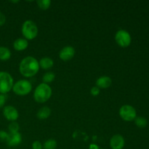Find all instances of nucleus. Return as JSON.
<instances>
[{
	"mask_svg": "<svg viewBox=\"0 0 149 149\" xmlns=\"http://www.w3.org/2000/svg\"><path fill=\"white\" fill-rule=\"evenodd\" d=\"M39 61L32 56L25 57L20 63L19 71L25 77H32L36 75L39 70Z\"/></svg>",
	"mask_w": 149,
	"mask_h": 149,
	"instance_id": "nucleus-1",
	"label": "nucleus"
},
{
	"mask_svg": "<svg viewBox=\"0 0 149 149\" xmlns=\"http://www.w3.org/2000/svg\"><path fill=\"white\" fill-rule=\"evenodd\" d=\"M52 90L50 86L45 83H41L36 87L33 93V98L37 103H44L51 97Z\"/></svg>",
	"mask_w": 149,
	"mask_h": 149,
	"instance_id": "nucleus-2",
	"label": "nucleus"
},
{
	"mask_svg": "<svg viewBox=\"0 0 149 149\" xmlns=\"http://www.w3.org/2000/svg\"><path fill=\"white\" fill-rule=\"evenodd\" d=\"M21 31L25 39L27 40H32L37 36L39 30L34 22L28 20H26L22 25Z\"/></svg>",
	"mask_w": 149,
	"mask_h": 149,
	"instance_id": "nucleus-3",
	"label": "nucleus"
},
{
	"mask_svg": "<svg viewBox=\"0 0 149 149\" xmlns=\"http://www.w3.org/2000/svg\"><path fill=\"white\" fill-rule=\"evenodd\" d=\"M14 80L11 74L6 71H0V94L6 95L13 89Z\"/></svg>",
	"mask_w": 149,
	"mask_h": 149,
	"instance_id": "nucleus-4",
	"label": "nucleus"
},
{
	"mask_svg": "<svg viewBox=\"0 0 149 149\" xmlns=\"http://www.w3.org/2000/svg\"><path fill=\"white\" fill-rule=\"evenodd\" d=\"M12 90L14 93L20 96H24L29 94L32 90V84L29 81L26 79H20L16 81Z\"/></svg>",
	"mask_w": 149,
	"mask_h": 149,
	"instance_id": "nucleus-5",
	"label": "nucleus"
},
{
	"mask_svg": "<svg viewBox=\"0 0 149 149\" xmlns=\"http://www.w3.org/2000/svg\"><path fill=\"white\" fill-rule=\"evenodd\" d=\"M115 41L121 47H127L132 42V37L128 31L124 29H119L115 34Z\"/></svg>",
	"mask_w": 149,
	"mask_h": 149,
	"instance_id": "nucleus-6",
	"label": "nucleus"
},
{
	"mask_svg": "<svg viewBox=\"0 0 149 149\" xmlns=\"http://www.w3.org/2000/svg\"><path fill=\"white\" fill-rule=\"evenodd\" d=\"M119 114L120 117L126 122L135 120L137 117L136 110L130 105H123L119 109Z\"/></svg>",
	"mask_w": 149,
	"mask_h": 149,
	"instance_id": "nucleus-7",
	"label": "nucleus"
},
{
	"mask_svg": "<svg viewBox=\"0 0 149 149\" xmlns=\"http://www.w3.org/2000/svg\"><path fill=\"white\" fill-rule=\"evenodd\" d=\"M2 113L4 118L10 122H15L18 119V111L16 109V108H15L13 106H4Z\"/></svg>",
	"mask_w": 149,
	"mask_h": 149,
	"instance_id": "nucleus-8",
	"label": "nucleus"
},
{
	"mask_svg": "<svg viewBox=\"0 0 149 149\" xmlns=\"http://www.w3.org/2000/svg\"><path fill=\"white\" fill-rule=\"evenodd\" d=\"M75 55V49L72 46H65L59 52V58L63 61L72 59Z\"/></svg>",
	"mask_w": 149,
	"mask_h": 149,
	"instance_id": "nucleus-9",
	"label": "nucleus"
},
{
	"mask_svg": "<svg viewBox=\"0 0 149 149\" xmlns=\"http://www.w3.org/2000/svg\"><path fill=\"white\" fill-rule=\"evenodd\" d=\"M110 146L111 149H122L125 147V138L121 135H114L110 139Z\"/></svg>",
	"mask_w": 149,
	"mask_h": 149,
	"instance_id": "nucleus-10",
	"label": "nucleus"
},
{
	"mask_svg": "<svg viewBox=\"0 0 149 149\" xmlns=\"http://www.w3.org/2000/svg\"><path fill=\"white\" fill-rule=\"evenodd\" d=\"M22 142V135L20 132H14L10 133L9 132L8 138H7L6 143L10 147H15L20 145Z\"/></svg>",
	"mask_w": 149,
	"mask_h": 149,
	"instance_id": "nucleus-11",
	"label": "nucleus"
},
{
	"mask_svg": "<svg viewBox=\"0 0 149 149\" xmlns=\"http://www.w3.org/2000/svg\"><path fill=\"white\" fill-rule=\"evenodd\" d=\"M111 79L107 76H102L96 80V87L99 89H107L111 85Z\"/></svg>",
	"mask_w": 149,
	"mask_h": 149,
	"instance_id": "nucleus-12",
	"label": "nucleus"
},
{
	"mask_svg": "<svg viewBox=\"0 0 149 149\" xmlns=\"http://www.w3.org/2000/svg\"><path fill=\"white\" fill-rule=\"evenodd\" d=\"M29 46V42L25 38H18L13 43V47L17 51L25 50Z\"/></svg>",
	"mask_w": 149,
	"mask_h": 149,
	"instance_id": "nucleus-13",
	"label": "nucleus"
},
{
	"mask_svg": "<svg viewBox=\"0 0 149 149\" xmlns=\"http://www.w3.org/2000/svg\"><path fill=\"white\" fill-rule=\"evenodd\" d=\"M39 67L42 68L44 70H48L52 68L54 65V62L52 58L49 57H44L41 58V60L39 62Z\"/></svg>",
	"mask_w": 149,
	"mask_h": 149,
	"instance_id": "nucleus-14",
	"label": "nucleus"
},
{
	"mask_svg": "<svg viewBox=\"0 0 149 149\" xmlns=\"http://www.w3.org/2000/svg\"><path fill=\"white\" fill-rule=\"evenodd\" d=\"M51 109L47 106H43L40 108L36 113V116L39 119H46L50 116Z\"/></svg>",
	"mask_w": 149,
	"mask_h": 149,
	"instance_id": "nucleus-15",
	"label": "nucleus"
},
{
	"mask_svg": "<svg viewBox=\"0 0 149 149\" xmlns=\"http://www.w3.org/2000/svg\"><path fill=\"white\" fill-rule=\"evenodd\" d=\"M10 57H11V52L10 49L4 46L0 47V61H8Z\"/></svg>",
	"mask_w": 149,
	"mask_h": 149,
	"instance_id": "nucleus-16",
	"label": "nucleus"
},
{
	"mask_svg": "<svg viewBox=\"0 0 149 149\" xmlns=\"http://www.w3.org/2000/svg\"><path fill=\"white\" fill-rule=\"evenodd\" d=\"M55 79V74L52 71H48L46 72L42 77V81L45 84H49L52 82Z\"/></svg>",
	"mask_w": 149,
	"mask_h": 149,
	"instance_id": "nucleus-17",
	"label": "nucleus"
},
{
	"mask_svg": "<svg viewBox=\"0 0 149 149\" xmlns=\"http://www.w3.org/2000/svg\"><path fill=\"white\" fill-rule=\"evenodd\" d=\"M43 149H56L57 141L55 139H48L42 144Z\"/></svg>",
	"mask_w": 149,
	"mask_h": 149,
	"instance_id": "nucleus-18",
	"label": "nucleus"
},
{
	"mask_svg": "<svg viewBox=\"0 0 149 149\" xmlns=\"http://www.w3.org/2000/svg\"><path fill=\"white\" fill-rule=\"evenodd\" d=\"M135 123L139 128H145L148 125V121L146 118L142 116H137L135 119Z\"/></svg>",
	"mask_w": 149,
	"mask_h": 149,
	"instance_id": "nucleus-19",
	"label": "nucleus"
},
{
	"mask_svg": "<svg viewBox=\"0 0 149 149\" xmlns=\"http://www.w3.org/2000/svg\"><path fill=\"white\" fill-rule=\"evenodd\" d=\"M37 5L41 10H46L49 8L51 4L50 0H37L36 1Z\"/></svg>",
	"mask_w": 149,
	"mask_h": 149,
	"instance_id": "nucleus-20",
	"label": "nucleus"
},
{
	"mask_svg": "<svg viewBox=\"0 0 149 149\" xmlns=\"http://www.w3.org/2000/svg\"><path fill=\"white\" fill-rule=\"evenodd\" d=\"M20 126L18 123L16 122H11L8 126V130L10 133H14V132H18Z\"/></svg>",
	"mask_w": 149,
	"mask_h": 149,
	"instance_id": "nucleus-21",
	"label": "nucleus"
},
{
	"mask_svg": "<svg viewBox=\"0 0 149 149\" xmlns=\"http://www.w3.org/2000/svg\"><path fill=\"white\" fill-rule=\"evenodd\" d=\"M8 132L4 130L0 131V142H6L8 138Z\"/></svg>",
	"mask_w": 149,
	"mask_h": 149,
	"instance_id": "nucleus-22",
	"label": "nucleus"
},
{
	"mask_svg": "<svg viewBox=\"0 0 149 149\" xmlns=\"http://www.w3.org/2000/svg\"><path fill=\"white\" fill-rule=\"evenodd\" d=\"M7 101V95L4 94H0V109L4 107Z\"/></svg>",
	"mask_w": 149,
	"mask_h": 149,
	"instance_id": "nucleus-23",
	"label": "nucleus"
},
{
	"mask_svg": "<svg viewBox=\"0 0 149 149\" xmlns=\"http://www.w3.org/2000/svg\"><path fill=\"white\" fill-rule=\"evenodd\" d=\"M31 147L32 149H43V146H42V143L39 141H35L32 143Z\"/></svg>",
	"mask_w": 149,
	"mask_h": 149,
	"instance_id": "nucleus-24",
	"label": "nucleus"
},
{
	"mask_svg": "<svg viewBox=\"0 0 149 149\" xmlns=\"http://www.w3.org/2000/svg\"><path fill=\"white\" fill-rule=\"evenodd\" d=\"M90 93H91L92 95L97 96L100 94V89L96 87V86H95V87H92V89L90 90Z\"/></svg>",
	"mask_w": 149,
	"mask_h": 149,
	"instance_id": "nucleus-25",
	"label": "nucleus"
},
{
	"mask_svg": "<svg viewBox=\"0 0 149 149\" xmlns=\"http://www.w3.org/2000/svg\"><path fill=\"white\" fill-rule=\"evenodd\" d=\"M6 22V16L3 13L0 11V26H3Z\"/></svg>",
	"mask_w": 149,
	"mask_h": 149,
	"instance_id": "nucleus-26",
	"label": "nucleus"
},
{
	"mask_svg": "<svg viewBox=\"0 0 149 149\" xmlns=\"http://www.w3.org/2000/svg\"><path fill=\"white\" fill-rule=\"evenodd\" d=\"M100 148L95 143H91L89 146V149H100Z\"/></svg>",
	"mask_w": 149,
	"mask_h": 149,
	"instance_id": "nucleus-27",
	"label": "nucleus"
},
{
	"mask_svg": "<svg viewBox=\"0 0 149 149\" xmlns=\"http://www.w3.org/2000/svg\"><path fill=\"white\" fill-rule=\"evenodd\" d=\"M11 2H13V3H17V2H18V1H11Z\"/></svg>",
	"mask_w": 149,
	"mask_h": 149,
	"instance_id": "nucleus-28",
	"label": "nucleus"
},
{
	"mask_svg": "<svg viewBox=\"0 0 149 149\" xmlns=\"http://www.w3.org/2000/svg\"><path fill=\"white\" fill-rule=\"evenodd\" d=\"M100 149H103V148H100Z\"/></svg>",
	"mask_w": 149,
	"mask_h": 149,
	"instance_id": "nucleus-29",
	"label": "nucleus"
}]
</instances>
